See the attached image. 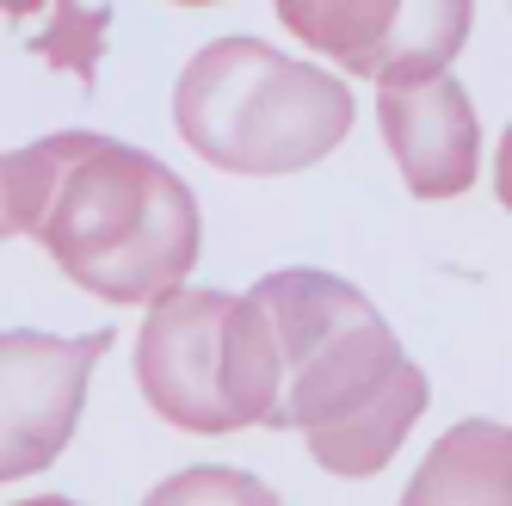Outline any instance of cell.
Returning a JSON list of instances; mask_svg holds the SVG:
<instances>
[{"instance_id": "5bb4252c", "label": "cell", "mask_w": 512, "mask_h": 506, "mask_svg": "<svg viewBox=\"0 0 512 506\" xmlns=\"http://www.w3.org/2000/svg\"><path fill=\"white\" fill-rule=\"evenodd\" d=\"M19 235V216H13V179H7V155H0V241Z\"/></svg>"}, {"instance_id": "7a4b0ae2", "label": "cell", "mask_w": 512, "mask_h": 506, "mask_svg": "<svg viewBox=\"0 0 512 506\" xmlns=\"http://www.w3.org/2000/svg\"><path fill=\"white\" fill-rule=\"evenodd\" d=\"M352 87L266 38L204 44L173 87V124L223 173H303L352 130Z\"/></svg>"}, {"instance_id": "ba28073f", "label": "cell", "mask_w": 512, "mask_h": 506, "mask_svg": "<svg viewBox=\"0 0 512 506\" xmlns=\"http://www.w3.org/2000/svg\"><path fill=\"white\" fill-rule=\"evenodd\" d=\"M426 402H432V383L408 358L377 402H364L358 414H346L334 426H315L309 432V451H315V463L327 469V476H377V469L401 451L408 426L426 414Z\"/></svg>"}, {"instance_id": "2e32d148", "label": "cell", "mask_w": 512, "mask_h": 506, "mask_svg": "<svg viewBox=\"0 0 512 506\" xmlns=\"http://www.w3.org/2000/svg\"><path fill=\"white\" fill-rule=\"evenodd\" d=\"M179 7H204V0H179Z\"/></svg>"}, {"instance_id": "8992f818", "label": "cell", "mask_w": 512, "mask_h": 506, "mask_svg": "<svg viewBox=\"0 0 512 506\" xmlns=\"http://www.w3.org/2000/svg\"><path fill=\"white\" fill-rule=\"evenodd\" d=\"M408 365V352H401L395 328L377 315V303L340 321L327 340H315L297 365L284 371V420L278 426H334L346 414H358L364 402H377V395L395 383V371Z\"/></svg>"}, {"instance_id": "3957f363", "label": "cell", "mask_w": 512, "mask_h": 506, "mask_svg": "<svg viewBox=\"0 0 512 506\" xmlns=\"http://www.w3.org/2000/svg\"><path fill=\"white\" fill-rule=\"evenodd\" d=\"M136 383L167 426L241 432L284 420V352L253 291L173 284L136 328Z\"/></svg>"}, {"instance_id": "9c48e42d", "label": "cell", "mask_w": 512, "mask_h": 506, "mask_svg": "<svg viewBox=\"0 0 512 506\" xmlns=\"http://www.w3.org/2000/svg\"><path fill=\"white\" fill-rule=\"evenodd\" d=\"M469 25H475V0H401L389 38L371 50V62L358 75L377 81V87L445 75L457 62V50L469 44Z\"/></svg>"}, {"instance_id": "52a82bcc", "label": "cell", "mask_w": 512, "mask_h": 506, "mask_svg": "<svg viewBox=\"0 0 512 506\" xmlns=\"http://www.w3.org/2000/svg\"><path fill=\"white\" fill-rule=\"evenodd\" d=\"M408 506H512V426L500 420H457L401 488Z\"/></svg>"}, {"instance_id": "5b68a950", "label": "cell", "mask_w": 512, "mask_h": 506, "mask_svg": "<svg viewBox=\"0 0 512 506\" xmlns=\"http://www.w3.org/2000/svg\"><path fill=\"white\" fill-rule=\"evenodd\" d=\"M377 124L401 167V186L414 198H457L475 186L482 130L463 81L426 75V81H389L377 87Z\"/></svg>"}, {"instance_id": "7c38bea8", "label": "cell", "mask_w": 512, "mask_h": 506, "mask_svg": "<svg viewBox=\"0 0 512 506\" xmlns=\"http://www.w3.org/2000/svg\"><path fill=\"white\" fill-rule=\"evenodd\" d=\"M149 500L155 506H167V500H272V488L266 482H247L241 469H186V476H173V482H161V488H149Z\"/></svg>"}, {"instance_id": "277c9868", "label": "cell", "mask_w": 512, "mask_h": 506, "mask_svg": "<svg viewBox=\"0 0 512 506\" xmlns=\"http://www.w3.org/2000/svg\"><path fill=\"white\" fill-rule=\"evenodd\" d=\"M105 346H112L105 328L93 334L7 328L0 334V482L44 476L68 451Z\"/></svg>"}, {"instance_id": "9a60e30c", "label": "cell", "mask_w": 512, "mask_h": 506, "mask_svg": "<svg viewBox=\"0 0 512 506\" xmlns=\"http://www.w3.org/2000/svg\"><path fill=\"white\" fill-rule=\"evenodd\" d=\"M50 0H0V13H13V19H31V13H44Z\"/></svg>"}, {"instance_id": "4fadbf2b", "label": "cell", "mask_w": 512, "mask_h": 506, "mask_svg": "<svg viewBox=\"0 0 512 506\" xmlns=\"http://www.w3.org/2000/svg\"><path fill=\"white\" fill-rule=\"evenodd\" d=\"M494 192H500V204L512 210V124H506V136H500V155H494Z\"/></svg>"}, {"instance_id": "6da1fadb", "label": "cell", "mask_w": 512, "mask_h": 506, "mask_svg": "<svg viewBox=\"0 0 512 506\" xmlns=\"http://www.w3.org/2000/svg\"><path fill=\"white\" fill-rule=\"evenodd\" d=\"M198 198L167 161L99 130H68L31 235L62 278L105 303H155L198 266Z\"/></svg>"}, {"instance_id": "30bf717a", "label": "cell", "mask_w": 512, "mask_h": 506, "mask_svg": "<svg viewBox=\"0 0 512 506\" xmlns=\"http://www.w3.org/2000/svg\"><path fill=\"white\" fill-rule=\"evenodd\" d=\"M395 13L401 0H278L284 31H297L315 56H334L346 75H358L371 62V50L389 38Z\"/></svg>"}, {"instance_id": "8fae6325", "label": "cell", "mask_w": 512, "mask_h": 506, "mask_svg": "<svg viewBox=\"0 0 512 506\" xmlns=\"http://www.w3.org/2000/svg\"><path fill=\"white\" fill-rule=\"evenodd\" d=\"M105 31H112V13L105 7H81V0H50V25L31 31L25 50L44 56L50 68H68L81 87H93L99 56H105Z\"/></svg>"}]
</instances>
